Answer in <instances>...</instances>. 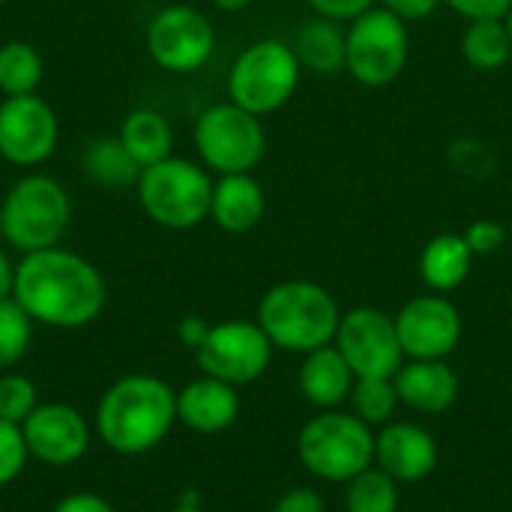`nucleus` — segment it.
I'll use <instances>...</instances> for the list:
<instances>
[{
    "instance_id": "obj_14",
    "label": "nucleus",
    "mask_w": 512,
    "mask_h": 512,
    "mask_svg": "<svg viewBox=\"0 0 512 512\" xmlns=\"http://www.w3.org/2000/svg\"><path fill=\"white\" fill-rule=\"evenodd\" d=\"M396 333L405 357L444 360L462 339V315L444 294H420L399 309Z\"/></svg>"
},
{
    "instance_id": "obj_9",
    "label": "nucleus",
    "mask_w": 512,
    "mask_h": 512,
    "mask_svg": "<svg viewBox=\"0 0 512 512\" xmlns=\"http://www.w3.org/2000/svg\"><path fill=\"white\" fill-rule=\"evenodd\" d=\"M195 153L210 174H252L267 153L261 117L234 102L210 105L195 120Z\"/></svg>"
},
{
    "instance_id": "obj_31",
    "label": "nucleus",
    "mask_w": 512,
    "mask_h": 512,
    "mask_svg": "<svg viewBox=\"0 0 512 512\" xmlns=\"http://www.w3.org/2000/svg\"><path fill=\"white\" fill-rule=\"evenodd\" d=\"M27 459H30V453H27L21 426L0 420V486L15 483L24 474Z\"/></svg>"
},
{
    "instance_id": "obj_3",
    "label": "nucleus",
    "mask_w": 512,
    "mask_h": 512,
    "mask_svg": "<svg viewBox=\"0 0 512 512\" xmlns=\"http://www.w3.org/2000/svg\"><path fill=\"white\" fill-rule=\"evenodd\" d=\"M342 312L333 294L309 279H288L273 285L258 303V324L273 348L309 354L336 339Z\"/></svg>"
},
{
    "instance_id": "obj_1",
    "label": "nucleus",
    "mask_w": 512,
    "mask_h": 512,
    "mask_svg": "<svg viewBox=\"0 0 512 512\" xmlns=\"http://www.w3.org/2000/svg\"><path fill=\"white\" fill-rule=\"evenodd\" d=\"M12 300L33 318V324L78 330L102 315L108 288L87 258L54 246L30 252L15 264Z\"/></svg>"
},
{
    "instance_id": "obj_30",
    "label": "nucleus",
    "mask_w": 512,
    "mask_h": 512,
    "mask_svg": "<svg viewBox=\"0 0 512 512\" xmlns=\"http://www.w3.org/2000/svg\"><path fill=\"white\" fill-rule=\"evenodd\" d=\"M39 408V393L30 378L6 372L0 375V420L21 426Z\"/></svg>"
},
{
    "instance_id": "obj_20",
    "label": "nucleus",
    "mask_w": 512,
    "mask_h": 512,
    "mask_svg": "<svg viewBox=\"0 0 512 512\" xmlns=\"http://www.w3.org/2000/svg\"><path fill=\"white\" fill-rule=\"evenodd\" d=\"M354 381L357 378L336 345L309 351L300 366V393L306 396L309 405H315L321 411H333L345 399H351Z\"/></svg>"
},
{
    "instance_id": "obj_6",
    "label": "nucleus",
    "mask_w": 512,
    "mask_h": 512,
    "mask_svg": "<svg viewBox=\"0 0 512 512\" xmlns=\"http://www.w3.org/2000/svg\"><path fill=\"white\" fill-rule=\"evenodd\" d=\"M303 66L294 48L282 39H261L240 51L228 72V102L255 117L276 114L300 87Z\"/></svg>"
},
{
    "instance_id": "obj_10",
    "label": "nucleus",
    "mask_w": 512,
    "mask_h": 512,
    "mask_svg": "<svg viewBox=\"0 0 512 512\" xmlns=\"http://www.w3.org/2000/svg\"><path fill=\"white\" fill-rule=\"evenodd\" d=\"M216 48V30L210 18L186 3L165 6L147 24V51L153 63L174 75H189L207 66Z\"/></svg>"
},
{
    "instance_id": "obj_35",
    "label": "nucleus",
    "mask_w": 512,
    "mask_h": 512,
    "mask_svg": "<svg viewBox=\"0 0 512 512\" xmlns=\"http://www.w3.org/2000/svg\"><path fill=\"white\" fill-rule=\"evenodd\" d=\"M444 0H378V6L390 9L393 15H399L405 24H414V21H426L429 15L438 12Z\"/></svg>"
},
{
    "instance_id": "obj_15",
    "label": "nucleus",
    "mask_w": 512,
    "mask_h": 512,
    "mask_svg": "<svg viewBox=\"0 0 512 512\" xmlns=\"http://www.w3.org/2000/svg\"><path fill=\"white\" fill-rule=\"evenodd\" d=\"M21 432L27 441V453L51 468H66L78 462L90 447V423L81 411L63 402L39 405L21 423Z\"/></svg>"
},
{
    "instance_id": "obj_11",
    "label": "nucleus",
    "mask_w": 512,
    "mask_h": 512,
    "mask_svg": "<svg viewBox=\"0 0 512 512\" xmlns=\"http://www.w3.org/2000/svg\"><path fill=\"white\" fill-rule=\"evenodd\" d=\"M195 357L204 375L240 387L258 381L267 372L273 360V342L267 339L258 321L237 318L213 324Z\"/></svg>"
},
{
    "instance_id": "obj_19",
    "label": "nucleus",
    "mask_w": 512,
    "mask_h": 512,
    "mask_svg": "<svg viewBox=\"0 0 512 512\" xmlns=\"http://www.w3.org/2000/svg\"><path fill=\"white\" fill-rule=\"evenodd\" d=\"M264 210L267 195L255 174H222L213 180L210 219L225 234H249L264 219Z\"/></svg>"
},
{
    "instance_id": "obj_5",
    "label": "nucleus",
    "mask_w": 512,
    "mask_h": 512,
    "mask_svg": "<svg viewBox=\"0 0 512 512\" xmlns=\"http://www.w3.org/2000/svg\"><path fill=\"white\" fill-rule=\"evenodd\" d=\"M135 189L147 219L162 228L186 231L210 219L213 177L201 162L168 156L144 168Z\"/></svg>"
},
{
    "instance_id": "obj_4",
    "label": "nucleus",
    "mask_w": 512,
    "mask_h": 512,
    "mask_svg": "<svg viewBox=\"0 0 512 512\" xmlns=\"http://www.w3.org/2000/svg\"><path fill=\"white\" fill-rule=\"evenodd\" d=\"M72 225V198L48 174H24L9 186L0 204V237L30 255L63 243Z\"/></svg>"
},
{
    "instance_id": "obj_12",
    "label": "nucleus",
    "mask_w": 512,
    "mask_h": 512,
    "mask_svg": "<svg viewBox=\"0 0 512 512\" xmlns=\"http://www.w3.org/2000/svg\"><path fill=\"white\" fill-rule=\"evenodd\" d=\"M333 342L348 360L354 378H393L402 369L405 351L396 333V318L381 309L357 306L345 312Z\"/></svg>"
},
{
    "instance_id": "obj_29",
    "label": "nucleus",
    "mask_w": 512,
    "mask_h": 512,
    "mask_svg": "<svg viewBox=\"0 0 512 512\" xmlns=\"http://www.w3.org/2000/svg\"><path fill=\"white\" fill-rule=\"evenodd\" d=\"M33 318L12 300H0V372L12 369L30 348Z\"/></svg>"
},
{
    "instance_id": "obj_23",
    "label": "nucleus",
    "mask_w": 512,
    "mask_h": 512,
    "mask_svg": "<svg viewBox=\"0 0 512 512\" xmlns=\"http://www.w3.org/2000/svg\"><path fill=\"white\" fill-rule=\"evenodd\" d=\"M120 141L129 150V156L144 168L174 156V129L168 123L165 114L153 111V108H135L123 117L120 123Z\"/></svg>"
},
{
    "instance_id": "obj_28",
    "label": "nucleus",
    "mask_w": 512,
    "mask_h": 512,
    "mask_svg": "<svg viewBox=\"0 0 512 512\" xmlns=\"http://www.w3.org/2000/svg\"><path fill=\"white\" fill-rule=\"evenodd\" d=\"M354 417H360L366 426H387L399 405V393L393 378H357L351 390Z\"/></svg>"
},
{
    "instance_id": "obj_22",
    "label": "nucleus",
    "mask_w": 512,
    "mask_h": 512,
    "mask_svg": "<svg viewBox=\"0 0 512 512\" xmlns=\"http://www.w3.org/2000/svg\"><path fill=\"white\" fill-rule=\"evenodd\" d=\"M471 264H474V252L468 249L465 237L453 231L435 234L420 252V276L435 294L456 291L468 279Z\"/></svg>"
},
{
    "instance_id": "obj_37",
    "label": "nucleus",
    "mask_w": 512,
    "mask_h": 512,
    "mask_svg": "<svg viewBox=\"0 0 512 512\" xmlns=\"http://www.w3.org/2000/svg\"><path fill=\"white\" fill-rule=\"evenodd\" d=\"M51 512H117L111 507V501H105L102 495L93 492H75L66 495L63 501H57V507Z\"/></svg>"
},
{
    "instance_id": "obj_21",
    "label": "nucleus",
    "mask_w": 512,
    "mask_h": 512,
    "mask_svg": "<svg viewBox=\"0 0 512 512\" xmlns=\"http://www.w3.org/2000/svg\"><path fill=\"white\" fill-rule=\"evenodd\" d=\"M291 48L306 72H315L324 78L345 72V24L342 21L312 15L297 30Z\"/></svg>"
},
{
    "instance_id": "obj_13",
    "label": "nucleus",
    "mask_w": 512,
    "mask_h": 512,
    "mask_svg": "<svg viewBox=\"0 0 512 512\" xmlns=\"http://www.w3.org/2000/svg\"><path fill=\"white\" fill-rule=\"evenodd\" d=\"M60 123L54 108L36 96H3L0 102V156L18 168H36L57 150Z\"/></svg>"
},
{
    "instance_id": "obj_43",
    "label": "nucleus",
    "mask_w": 512,
    "mask_h": 512,
    "mask_svg": "<svg viewBox=\"0 0 512 512\" xmlns=\"http://www.w3.org/2000/svg\"><path fill=\"white\" fill-rule=\"evenodd\" d=\"M3 3H9V0H0V6H3Z\"/></svg>"
},
{
    "instance_id": "obj_34",
    "label": "nucleus",
    "mask_w": 512,
    "mask_h": 512,
    "mask_svg": "<svg viewBox=\"0 0 512 512\" xmlns=\"http://www.w3.org/2000/svg\"><path fill=\"white\" fill-rule=\"evenodd\" d=\"M312 6L315 15H324V18H333V21H354L357 15L369 12L372 6H378V0H306Z\"/></svg>"
},
{
    "instance_id": "obj_32",
    "label": "nucleus",
    "mask_w": 512,
    "mask_h": 512,
    "mask_svg": "<svg viewBox=\"0 0 512 512\" xmlns=\"http://www.w3.org/2000/svg\"><path fill=\"white\" fill-rule=\"evenodd\" d=\"M462 237H465L468 249H471L474 258H477V255H495V252L504 246L507 231H504V225H501L498 219H474V222L462 231Z\"/></svg>"
},
{
    "instance_id": "obj_42",
    "label": "nucleus",
    "mask_w": 512,
    "mask_h": 512,
    "mask_svg": "<svg viewBox=\"0 0 512 512\" xmlns=\"http://www.w3.org/2000/svg\"><path fill=\"white\" fill-rule=\"evenodd\" d=\"M504 21H507V30H510V39H512V9L507 12V18H504Z\"/></svg>"
},
{
    "instance_id": "obj_2",
    "label": "nucleus",
    "mask_w": 512,
    "mask_h": 512,
    "mask_svg": "<svg viewBox=\"0 0 512 512\" xmlns=\"http://www.w3.org/2000/svg\"><path fill=\"white\" fill-rule=\"evenodd\" d=\"M177 423V393L153 375H126L114 381L96 408L102 444L120 456L156 450Z\"/></svg>"
},
{
    "instance_id": "obj_17",
    "label": "nucleus",
    "mask_w": 512,
    "mask_h": 512,
    "mask_svg": "<svg viewBox=\"0 0 512 512\" xmlns=\"http://www.w3.org/2000/svg\"><path fill=\"white\" fill-rule=\"evenodd\" d=\"M240 414V396L234 384L219 378H198L177 393V420L198 435H219L234 426Z\"/></svg>"
},
{
    "instance_id": "obj_26",
    "label": "nucleus",
    "mask_w": 512,
    "mask_h": 512,
    "mask_svg": "<svg viewBox=\"0 0 512 512\" xmlns=\"http://www.w3.org/2000/svg\"><path fill=\"white\" fill-rule=\"evenodd\" d=\"M45 78V60L36 45L24 39H9L0 45V93L3 96H27Z\"/></svg>"
},
{
    "instance_id": "obj_36",
    "label": "nucleus",
    "mask_w": 512,
    "mask_h": 512,
    "mask_svg": "<svg viewBox=\"0 0 512 512\" xmlns=\"http://www.w3.org/2000/svg\"><path fill=\"white\" fill-rule=\"evenodd\" d=\"M273 512H324V501L312 489H291L276 501Z\"/></svg>"
},
{
    "instance_id": "obj_8",
    "label": "nucleus",
    "mask_w": 512,
    "mask_h": 512,
    "mask_svg": "<svg viewBox=\"0 0 512 512\" xmlns=\"http://www.w3.org/2000/svg\"><path fill=\"white\" fill-rule=\"evenodd\" d=\"M411 54L408 24L384 6H372L345 24V72L363 87L393 84Z\"/></svg>"
},
{
    "instance_id": "obj_40",
    "label": "nucleus",
    "mask_w": 512,
    "mask_h": 512,
    "mask_svg": "<svg viewBox=\"0 0 512 512\" xmlns=\"http://www.w3.org/2000/svg\"><path fill=\"white\" fill-rule=\"evenodd\" d=\"M213 6L222 9V12H243V9L252 6V0H213Z\"/></svg>"
},
{
    "instance_id": "obj_38",
    "label": "nucleus",
    "mask_w": 512,
    "mask_h": 512,
    "mask_svg": "<svg viewBox=\"0 0 512 512\" xmlns=\"http://www.w3.org/2000/svg\"><path fill=\"white\" fill-rule=\"evenodd\" d=\"M210 327H213V324H207L201 315H186V318L177 324V336H180V342H183L186 348L198 351V348L204 345V339H207Z\"/></svg>"
},
{
    "instance_id": "obj_39",
    "label": "nucleus",
    "mask_w": 512,
    "mask_h": 512,
    "mask_svg": "<svg viewBox=\"0 0 512 512\" xmlns=\"http://www.w3.org/2000/svg\"><path fill=\"white\" fill-rule=\"evenodd\" d=\"M12 288H15V264H12L9 255L0 249V300L12 297Z\"/></svg>"
},
{
    "instance_id": "obj_33",
    "label": "nucleus",
    "mask_w": 512,
    "mask_h": 512,
    "mask_svg": "<svg viewBox=\"0 0 512 512\" xmlns=\"http://www.w3.org/2000/svg\"><path fill=\"white\" fill-rule=\"evenodd\" d=\"M444 6H450L465 21H483V18H507L512 0H444Z\"/></svg>"
},
{
    "instance_id": "obj_41",
    "label": "nucleus",
    "mask_w": 512,
    "mask_h": 512,
    "mask_svg": "<svg viewBox=\"0 0 512 512\" xmlns=\"http://www.w3.org/2000/svg\"><path fill=\"white\" fill-rule=\"evenodd\" d=\"M171 512H207L204 507H186V504H177Z\"/></svg>"
},
{
    "instance_id": "obj_25",
    "label": "nucleus",
    "mask_w": 512,
    "mask_h": 512,
    "mask_svg": "<svg viewBox=\"0 0 512 512\" xmlns=\"http://www.w3.org/2000/svg\"><path fill=\"white\" fill-rule=\"evenodd\" d=\"M462 57L477 72H498L512 60V39L504 18L468 21L462 30Z\"/></svg>"
},
{
    "instance_id": "obj_27",
    "label": "nucleus",
    "mask_w": 512,
    "mask_h": 512,
    "mask_svg": "<svg viewBox=\"0 0 512 512\" xmlns=\"http://www.w3.org/2000/svg\"><path fill=\"white\" fill-rule=\"evenodd\" d=\"M348 512H399V486L381 468H366L354 480H348L345 492Z\"/></svg>"
},
{
    "instance_id": "obj_16",
    "label": "nucleus",
    "mask_w": 512,
    "mask_h": 512,
    "mask_svg": "<svg viewBox=\"0 0 512 512\" xmlns=\"http://www.w3.org/2000/svg\"><path fill=\"white\" fill-rule=\"evenodd\" d=\"M375 462L396 483H417L438 468V444L414 423H390L375 438Z\"/></svg>"
},
{
    "instance_id": "obj_7",
    "label": "nucleus",
    "mask_w": 512,
    "mask_h": 512,
    "mask_svg": "<svg viewBox=\"0 0 512 512\" xmlns=\"http://www.w3.org/2000/svg\"><path fill=\"white\" fill-rule=\"evenodd\" d=\"M300 462L327 483H348L375 462V435L354 414L327 411L309 420L297 438Z\"/></svg>"
},
{
    "instance_id": "obj_24",
    "label": "nucleus",
    "mask_w": 512,
    "mask_h": 512,
    "mask_svg": "<svg viewBox=\"0 0 512 512\" xmlns=\"http://www.w3.org/2000/svg\"><path fill=\"white\" fill-rule=\"evenodd\" d=\"M81 168L90 183H99L105 189H126L135 186L141 177V165L129 156L120 135L90 141L81 153Z\"/></svg>"
},
{
    "instance_id": "obj_18",
    "label": "nucleus",
    "mask_w": 512,
    "mask_h": 512,
    "mask_svg": "<svg viewBox=\"0 0 512 512\" xmlns=\"http://www.w3.org/2000/svg\"><path fill=\"white\" fill-rule=\"evenodd\" d=\"M399 402L420 414H441L459 396V375L444 360H411L393 375Z\"/></svg>"
}]
</instances>
